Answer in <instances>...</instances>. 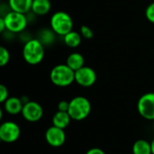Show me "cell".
Masks as SVG:
<instances>
[{
  "label": "cell",
  "instance_id": "1",
  "mask_svg": "<svg viewBox=\"0 0 154 154\" xmlns=\"http://www.w3.org/2000/svg\"><path fill=\"white\" fill-rule=\"evenodd\" d=\"M44 45L38 39L28 40L22 51L23 58L29 65H37L44 58Z\"/></svg>",
  "mask_w": 154,
  "mask_h": 154
},
{
  "label": "cell",
  "instance_id": "2",
  "mask_svg": "<svg viewBox=\"0 0 154 154\" xmlns=\"http://www.w3.org/2000/svg\"><path fill=\"white\" fill-rule=\"evenodd\" d=\"M50 79L53 85L65 88L75 81V71L67 64H59L51 69Z\"/></svg>",
  "mask_w": 154,
  "mask_h": 154
},
{
  "label": "cell",
  "instance_id": "3",
  "mask_svg": "<svg viewBox=\"0 0 154 154\" xmlns=\"http://www.w3.org/2000/svg\"><path fill=\"white\" fill-rule=\"evenodd\" d=\"M91 112V104L85 97H75L69 101L68 113L72 120L82 121L86 119Z\"/></svg>",
  "mask_w": 154,
  "mask_h": 154
},
{
  "label": "cell",
  "instance_id": "4",
  "mask_svg": "<svg viewBox=\"0 0 154 154\" xmlns=\"http://www.w3.org/2000/svg\"><path fill=\"white\" fill-rule=\"evenodd\" d=\"M51 29L58 35L64 36L73 29V20L71 16L63 11L54 13L50 20Z\"/></svg>",
  "mask_w": 154,
  "mask_h": 154
},
{
  "label": "cell",
  "instance_id": "5",
  "mask_svg": "<svg viewBox=\"0 0 154 154\" xmlns=\"http://www.w3.org/2000/svg\"><path fill=\"white\" fill-rule=\"evenodd\" d=\"M4 21L5 23L6 31L13 33L22 32L27 26L28 20L25 14L18 13L10 10L4 16Z\"/></svg>",
  "mask_w": 154,
  "mask_h": 154
},
{
  "label": "cell",
  "instance_id": "6",
  "mask_svg": "<svg viewBox=\"0 0 154 154\" xmlns=\"http://www.w3.org/2000/svg\"><path fill=\"white\" fill-rule=\"evenodd\" d=\"M137 110L141 116L146 120L154 121V93L143 95L137 102Z\"/></svg>",
  "mask_w": 154,
  "mask_h": 154
},
{
  "label": "cell",
  "instance_id": "7",
  "mask_svg": "<svg viewBox=\"0 0 154 154\" xmlns=\"http://www.w3.org/2000/svg\"><path fill=\"white\" fill-rule=\"evenodd\" d=\"M21 134V129L17 124L7 121L0 125V139L5 143H13L16 142Z\"/></svg>",
  "mask_w": 154,
  "mask_h": 154
},
{
  "label": "cell",
  "instance_id": "8",
  "mask_svg": "<svg viewBox=\"0 0 154 154\" xmlns=\"http://www.w3.org/2000/svg\"><path fill=\"white\" fill-rule=\"evenodd\" d=\"M97 81L96 71L88 66H84L75 71V82L83 88L92 87Z\"/></svg>",
  "mask_w": 154,
  "mask_h": 154
},
{
  "label": "cell",
  "instance_id": "9",
  "mask_svg": "<svg viewBox=\"0 0 154 154\" xmlns=\"http://www.w3.org/2000/svg\"><path fill=\"white\" fill-rule=\"evenodd\" d=\"M22 115L26 121L35 123L42 119L43 116V108L39 103L35 101H29L23 105Z\"/></svg>",
  "mask_w": 154,
  "mask_h": 154
},
{
  "label": "cell",
  "instance_id": "10",
  "mask_svg": "<svg viewBox=\"0 0 154 154\" xmlns=\"http://www.w3.org/2000/svg\"><path fill=\"white\" fill-rule=\"evenodd\" d=\"M45 139L49 145L51 147L59 148L65 143L66 134L63 129L52 125L47 129L45 133Z\"/></svg>",
  "mask_w": 154,
  "mask_h": 154
},
{
  "label": "cell",
  "instance_id": "11",
  "mask_svg": "<svg viewBox=\"0 0 154 154\" xmlns=\"http://www.w3.org/2000/svg\"><path fill=\"white\" fill-rule=\"evenodd\" d=\"M4 104V109L5 111L12 116L18 115L22 113L23 107V103L21 100V98L16 97H8Z\"/></svg>",
  "mask_w": 154,
  "mask_h": 154
},
{
  "label": "cell",
  "instance_id": "12",
  "mask_svg": "<svg viewBox=\"0 0 154 154\" xmlns=\"http://www.w3.org/2000/svg\"><path fill=\"white\" fill-rule=\"evenodd\" d=\"M32 0H8V5L10 10L26 14L32 10Z\"/></svg>",
  "mask_w": 154,
  "mask_h": 154
},
{
  "label": "cell",
  "instance_id": "13",
  "mask_svg": "<svg viewBox=\"0 0 154 154\" xmlns=\"http://www.w3.org/2000/svg\"><path fill=\"white\" fill-rule=\"evenodd\" d=\"M71 120L72 119L68 112H62L58 110V112H56L52 117V125L64 130L69 126Z\"/></svg>",
  "mask_w": 154,
  "mask_h": 154
},
{
  "label": "cell",
  "instance_id": "14",
  "mask_svg": "<svg viewBox=\"0 0 154 154\" xmlns=\"http://www.w3.org/2000/svg\"><path fill=\"white\" fill-rule=\"evenodd\" d=\"M51 4L50 0H32V12L39 16L47 14L51 11Z\"/></svg>",
  "mask_w": 154,
  "mask_h": 154
},
{
  "label": "cell",
  "instance_id": "15",
  "mask_svg": "<svg viewBox=\"0 0 154 154\" xmlns=\"http://www.w3.org/2000/svg\"><path fill=\"white\" fill-rule=\"evenodd\" d=\"M66 64L74 71L79 69L80 68L84 67L85 65V60L82 54L79 52H72L70 53L66 60Z\"/></svg>",
  "mask_w": 154,
  "mask_h": 154
},
{
  "label": "cell",
  "instance_id": "16",
  "mask_svg": "<svg viewBox=\"0 0 154 154\" xmlns=\"http://www.w3.org/2000/svg\"><path fill=\"white\" fill-rule=\"evenodd\" d=\"M64 43L69 48H77L80 45L82 36L79 32L76 31H70L66 35L63 36Z\"/></svg>",
  "mask_w": 154,
  "mask_h": 154
},
{
  "label": "cell",
  "instance_id": "17",
  "mask_svg": "<svg viewBox=\"0 0 154 154\" xmlns=\"http://www.w3.org/2000/svg\"><path fill=\"white\" fill-rule=\"evenodd\" d=\"M133 154H152V145L146 140H137L133 145Z\"/></svg>",
  "mask_w": 154,
  "mask_h": 154
},
{
  "label": "cell",
  "instance_id": "18",
  "mask_svg": "<svg viewBox=\"0 0 154 154\" xmlns=\"http://www.w3.org/2000/svg\"><path fill=\"white\" fill-rule=\"evenodd\" d=\"M54 34H56L52 30H48V29H45V30H42L41 31L39 36L40 38L38 39L43 45L45 44H49V43H51L54 40Z\"/></svg>",
  "mask_w": 154,
  "mask_h": 154
},
{
  "label": "cell",
  "instance_id": "19",
  "mask_svg": "<svg viewBox=\"0 0 154 154\" xmlns=\"http://www.w3.org/2000/svg\"><path fill=\"white\" fill-rule=\"evenodd\" d=\"M10 60V53L8 50L5 47H0V66L4 67L7 65Z\"/></svg>",
  "mask_w": 154,
  "mask_h": 154
},
{
  "label": "cell",
  "instance_id": "20",
  "mask_svg": "<svg viewBox=\"0 0 154 154\" xmlns=\"http://www.w3.org/2000/svg\"><path fill=\"white\" fill-rule=\"evenodd\" d=\"M80 34L85 39H91L94 36V32L92 29L88 25H82L80 27Z\"/></svg>",
  "mask_w": 154,
  "mask_h": 154
},
{
  "label": "cell",
  "instance_id": "21",
  "mask_svg": "<svg viewBox=\"0 0 154 154\" xmlns=\"http://www.w3.org/2000/svg\"><path fill=\"white\" fill-rule=\"evenodd\" d=\"M145 16L149 22L154 23V2L147 6L145 10Z\"/></svg>",
  "mask_w": 154,
  "mask_h": 154
},
{
  "label": "cell",
  "instance_id": "22",
  "mask_svg": "<svg viewBox=\"0 0 154 154\" xmlns=\"http://www.w3.org/2000/svg\"><path fill=\"white\" fill-rule=\"evenodd\" d=\"M8 89L5 85H0V103H5L8 97Z\"/></svg>",
  "mask_w": 154,
  "mask_h": 154
},
{
  "label": "cell",
  "instance_id": "23",
  "mask_svg": "<svg viewBox=\"0 0 154 154\" xmlns=\"http://www.w3.org/2000/svg\"><path fill=\"white\" fill-rule=\"evenodd\" d=\"M69 107V102H68L66 100H62V101L59 102V104H58V110L59 111L68 112Z\"/></svg>",
  "mask_w": 154,
  "mask_h": 154
},
{
  "label": "cell",
  "instance_id": "24",
  "mask_svg": "<svg viewBox=\"0 0 154 154\" xmlns=\"http://www.w3.org/2000/svg\"><path fill=\"white\" fill-rule=\"evenodd\" d=\"M86 154H106L103 150H101L100 148H91L89 149Z\"/></svg>",
  "mask_w": 154,
  "mask_h": 154
},
{
  "label": "cell",
  "instance_id": "25",
  "mask_svg": "<svg viewBox=\"0 0 154 154\" xmlns=\"http://www.w3.org/2000/svg\"><path fill=\"white\" fill-rule=\"evenodd\" d=\"M5 30H6L5 23V21H4V18L1 17V18H0V32H3L5 31Z\"/></svg>",
  "mask_w": 154,
  "mask_h": 154
},
{
  "label": "cell",
  "instance_id": "26",
  "mask_svg": "<svg viewBox=\"0 0 154 154\" xmlns=\"http://www.w3.org/2000/svg\"><path fill=\"white\" fill-rule=\"evenodd\" d=\"M151 145H152V154H154V139L152 141Z\"/></svg>",
  "mask_w": 154,
  "mask_h": 154
},
{
  "label": "cell",
  "instance_id": "27",
  "mask_svg": "<svg viewBox=\"0 0 154 154\" xmlns=\"http://www.w3.org/2000/svg\"><path fill=\"white\" fill-rule=\"evenodd\" d=\"M153 130H154V121H153Z\"/></svg>",
  "mask_w": 154,
  "mask_h": 154
}]
</instances>
